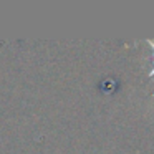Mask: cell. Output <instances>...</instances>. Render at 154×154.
<instances>
[{"label":"cell","instance_id":"1","mask_svg":"<svg viewBox=\"0 0 154 154\" xmlns=\"http://www.w3.org/2000/svg\"><path fill=\"white\" fill-rule=\"evenodd\" d=\"M147 43H149L151 47H152V51H154V43H152V42H151V40H147Z\"/></svg>","mask_w":154,"mask_h":154},{"label":"cell","instance_id":"2","mask_svg":"<svg viewBox=\"0 0 154 154\" xmlns=\"http://www.w3.org/2000/svg\"><path fill=\"white\" fill-rule=\"evenodd\" d=\"M151 75H154V68H152V71H151Z\"/></svg>","mask_w":154,"mask_h":154}]
</instances>
